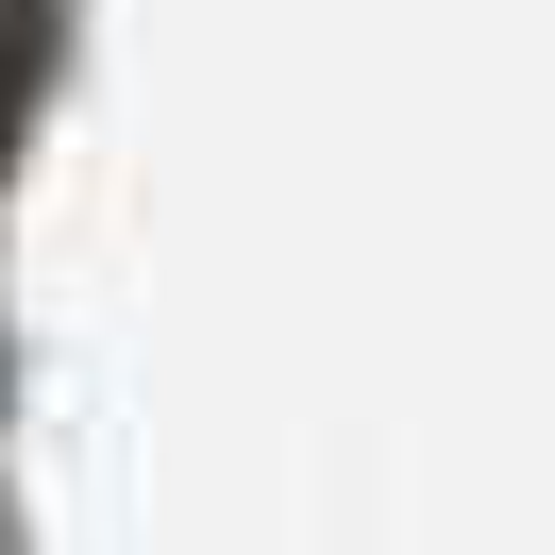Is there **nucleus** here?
I'll use <instances>...</instances> for the list:
<instances>
[{"label": "nucleus", "instance_id": "f257e3e1", "mask_svg": "<svg viewBox=\"0 0 555 555\" xmlns=\"http://www.w3.org/2000/svg\"><path fill=\"white\" fill-rule=\"evenodd\" d=\"M35 85H51V0H0V152H17Z\"/></svg>", "mask_w": 555, "mask_h": 555}]
</instances>
